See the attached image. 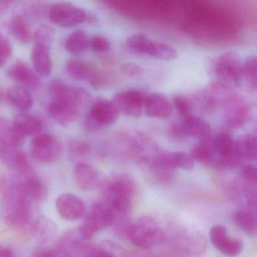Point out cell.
Returning <instances> with one entry per match:
<instances>
[{
  "label": "cell",
  "instance_id": "15",
  "mask_svg": "<svg viewBox=\"0 0 257 257\" xmlns=\"http://www.w3.org/2000/svg\"><path fill=\"white\" fill-rule=\"evenodd\" d=\"M21 187L31 201H44L49 196V189L44 182L34 172L16 175Z\"/></svg>",
  "mask_w": 257,
  "mask_h": 257
},
{
  "label": "cell",
  "instance_id": "4",
  "mask_svg": "<svg viewBox=\"0 0 257 257\" xmlns=\"http://www.w3.org/2000/svg\"><path fill=\"white\" fill-rule=\"evenodd\" d=\"M131 241L144 249L160 246L165 240V233L159 222L151 216H142L127 228Z\"/></svg>",
  "mask_w": 257,
  "mask_h": 257
},
{
  "label": "cell",
  "instance_id": "30",
  "mask_svg": "<svg viewBox=\"0 0 257 257\" xmlns=\"http://www.w3.org/2000/svg\"><path fill=\"white\" fill-rule=\"evenodd\" d=\"M10 30L13 37L24 44H28L34 38L29 25L22 16H16L12 18Z\"/></svg>",
  "mask_w": 257,
  "mask_h": 257
},
{
  "label": "cell",
  "instance_id": "11",
  "mask_svg": "<svg viewBox=\"0 0 257 257\" xmlns=\"http://www.w3.org/2000/svg\"><path fill=\"white\" fill-rule=\"evenodd\" d=\"M73 177L79 189L91 192L103 187L107 180L97 168L85 162H79L73 168Z\"/></svg>",
  "mask_w": 257,
  "mask_h": 257
},
{
  "label": "cell",
  "instance_id": "39",
  "mask_svg": "<svg viewBox=\"0 0 257 257\" xmlns=\"http://www.w3.org/2000/svg\"><path fill=\"white\" fill-rule=\"evenodd\" d=\"M240 175L243 181L255 186L257 181V172L255 165L252 164L243 165L240 169Z\"/></svg>",
  "mask_w": 257,
  "mask_h": 257
},
{
  "label": "cell",
  "instance_id": "37",
  "mask_svg": "<svg viewBox=\"0 0 257 257\" xmlns=\"http://www.w3.org/2000/svg\"><path fill=\"white\" fill-rule=\"evenodd\" d=\"M52 37H53V34L52 30L46 26L41 27L34 36L36 45L46 46L48 48H49V43L52 42Z\"/></svg>",
  "mask_w": 257,
  "mask_h": 257
},
{
  "label": "cell",
  "instance_id": "26",
  "mask_svg": "<svg viewBox=\"0 0 257 257\" xmlns=\"http://www.w3.org/2000/svg\"><path fill=\"white\" fill-rule=\"evenodd\" d=\"M13 122L21 133L26 138L28 136H37L43 130V121L39 117L28 113L18 114Z\"/></svg>",
  "mask_w": 257,
  "mask_h": 257
},
{
  "label": "cell",
  "instance_id": "10",
  "mask_svg": "<svg viewBox=\"0 0 257 257\" xmlns=\"http://www.w3.org/2000/svg\"><path fill=\"white\" fill-rule=\"evenodd\" d=\"M147 96L139 90H127L114 96L112 102L118 112L132 118H139L143 113Z\"/></svg>",
  "mask_w": 257,
  "mask_h": 257
},
{
  "label": "cell",
  "instance_id": "27",
  "mask_svg": "<svg viewBox=\"0 0 257 257\" xmlns=\"http://www.w3.org/2000/svg\"><path fill=\"white\" fill-rule=\"evenodd\" d=\"M234 150L243 160L253 162L256 159L255 137L246 134L234 141Z\"/></svg>",
  "mask_w": 257,
  "mask_h": 257
},
{
  "label": "cell",
  "instance_id": "1",
  "mask_svg": "<svg viewBox=\"0 0 257 257\" xmlns=\"http://www.w3.org/2000/svg\"><path fill=\"white\" fill-rule=\"evenodd\" d=\"M49 90L52 100L48 104V114L63 127L73 124L81 109L91 100V94L87 90L58 79L51 82Z\"/></svg>",
  "mask_w": 257,
  "mask_h": 257
},
{
  "label": "cell",
  "instance_id": "12",
  "mask_svg": "<svg viewBox=\"0 0 257 257\" xmlns=\"http://www.w3.org/2000/svg\"><path fill=\"white\" fill-rule=\"evenodd\" d=\"M210 242L218 251L227 256L234 257L240 255L243 250V242L228 235L224 225H213L209 231Z\"/></svg>",
  "mask_w": 257,
  "mask_h": 257
},
{
  "label": "cell",
  "instance_id": "28",
  "mask_svg": "<svg viewBox=\"0 0 257 257\" xmlns=\"http://www.w3.org/2000/svg\"><path fill=\"white\" fill-rule=\"evenodd\" d=\"M192 157L194 160L198 161L207 166L214 168L216 163V156L212 144V140H203L199 144H197L192 151Z\"/></svg>",
  "mask_w": 257,
  "mask_h": 257
},
{
  "label": "cell",
  "instance_id": "17",
  "mask_svg": "<svg viewBox=\"0 0 257 257\" xmlns=\"http://www.w3.org/2000/svg\"><path fill=\"white\" fill-rule=\"evenodd\" d=\"M144 109L150 118L165 119L172 114L173 106L168 97L162 93H153L147 96Z\"/></svg>",
  "mask_w": 257,
  "mask_h": 257
},
{
  "label": "cell",
  "instance_id": "18",
  "mask_svg": "<svg viewBox=\"0 0 257 257\" xmlns=\"http://www.w3.org/2000/svg\"><path fill=\"white\" fill-rule=\"evenodd\" d=\"M7 75L25 88H37L41 84L40 76L22 61L15 62L7 70Z\"/></svg>",
  "mask_w": 257,
  "mask_h": 257
},
{
  "label": "cell",
  "instance_id": "38",
  "mask_svg": "<svg viewBox=\"0 0 257 257\" xmlns=\"http://www.w3.org/2000/svg\"><path fill=\"white\" fill-rule=\"evenodd\" d=\"M174 107L184 118L192 115V105L190 102L183 96H175L173 99Z\"/></svg>",
  "mask_w": 257,
  "mask_h": 257
},
{
  "label": "cell",
  "instance_id": "8",
  "mask_svg": "<svg viewBox=\"0 0 257 257\" xmlns=\"http://www.w3.org/2000/svg\"><path fill=\"white\" fill-rule=\"evenodd\" d=\"M31 152L34 159L41 163H52L61 159L64 147L59 139L50 134H40L33 140Z\"/></svg>",
  "mask_w": 257,
  "mask_h": 257
},
{
  "label": "cell",
  "instance_id": "35",
  "mask_svg": "<svg viewBox=\"0 0 257 257\" xmlns=\"http://www.w3.org/2000/svg\"><path fill=\"white\" fill-rule=\"evenodd\" d=\"M110 42L101 35H94L90 38V46L94 53L101 54L110 49Z\"/></svg>",
  "mask_w": 257,
  "mask_h": 257
},
{
  "label": "cell",
  "instance_id": "44",
  "mask_svg": "<svg viewBox=\"0 0 257 257\" xmlns=\"http://www.w3.org/2000/svg\"><path fill=\"white\" fill-rule=\"evenodd\" d=\"M13 2L11 1H0V17L4 16L8 12Z\"/></svg>",
  "mask_w": 257,
  "mask_h": 257
},
{
  "label": "cell",
  "instance_id": "9",
  "mask_svg": "<svg viewBox=\"0 0 257 257\" xmlns=\"http://www.w3.org/2000/svg\"><path fill=\"white\" fill-rule=\"evenodd\" d=\"M87 19L85 10L69 3H58L49 11V19L60 28H68L83 23Z\"/></svg>",
  "mask_w": 257,
  "mask_h": 257
},
{
  "label": "cell",
  "instance_id": "7",
  "mask_svg": "<svg viewBox=\"0 0 257 257\" xmlns=\"http://www.w3.org/2000/svg\"><path fill=\"white\" fill-rule=\"evenodd\" d=\"M119 112L112 100L98 99L92 103L85 117V124L89 130H100L112 125L118 119Z\"/></svg>",
  "mask_w": 257,
  "mask_h": 257
},
{
  "label": "cell",
  "instance_id": "2",
  "mask_svg": "<svg viewBox=\"0 0 257 257\" xmlns=\"http://www.w3.org/2000/svg\"><path fill=\"white\" fill-rule=\"evenodd\" d=\"M0 193L7 223L15 228L29 225L32 218V201L21 187L16 175L0 178Z\"/></svg>",
  "mask_w": 257,
  "mask_h": 257
},
{
  "label": "cell",
  "instance_id": "3",
  "mask_svg": "<svg viewBox=\"0 0 257 257\" xmlns=\"http://www.w3.org/2000/svg\"><path fill=\"white\" fill-rule=\"evenodd\" d=\"M105 201L115 213L125 214L133 205L136 186L132 177L118 174L104 185Z\"/></svg>",
  "mask_w": 257,
  "mask_h": 257
},
{
  "label": "cell",
  "instance_id": "29",
  "mask_svg": "<svg viewBox=\"0 0 257 257\" xmlns=\"http://www.w3.org/2000/svg\"><path fill=\"white\" fill-rule=\"evenodd\" d=\"M90 37L82 30L75 31L68 36L64 43V48L69 53L77 55L82 53L89 48Z\"/></svg>",
  "mask_w": 257,
  "mask_h": 257
},
{
  "label": "cell",
  "instance_id": "33",
  "mask_svg": "<svg viewBox=\"0 0 257 257\" xmlns=\"http://www.w3.org/2000/svg\"><path fill=\"white\" fill-rule=\"evenodd\" d=\"M243 81H246L251 88L256 87V59L254 56H249L243 61L242 66Z\"/></svg>",
  "mask_w": 257,
  "mask_h": 257
},
{
  "label": "cell",
  "instance_id": "14",
  "mask_svg": "<svg viewBox=\"0 0 257 257\" xmlns=\"http://www.w3.org/2000/svg\"><path fill=\"white\" fill-rule=\"evenodd\" d=\"M90 243L81 237L78 229L64 233L55 248L61 257H83Z\"/></svg>",
  "mask_w": 257,
  "mask_h": 257
},
{
  "label": "cell",
  "instance_id": "45",
  "mask_svg": "<svg viewBox=\"0 0 257 257\" xmlns=\"http://www.w3.org/2000/svg\"><path fill=\"white\" fill-rule=\"evenodd\" d=\"M7 99V92L4 91L1 87H0V104L4 103Z\"/></svg>",
  "mask_w": 257,
  "mask_h": 257
},
{
  "label": "cell",
  "instance_id": "5",
  "mask_svg": "<svg viewBox=\"0 0 257 257\" xmlns=\"http://www.w3.org/2000/svg\"><path fill=\"white\" fill-rule=\"evenodd\" d=\"M115 213L106 202L94 204L78 231L81 237L88 241L96 233L112 226L115 222Z\"/></svg>",
  "mask_w": 257,
  "mask_h": 257
},
{
  "label": "cell",
  "instance_id": "42",
  "mask_svg": "<svg viewBox=\"0 0 257 257\" xmlns=\"http://www.w3.org/2000/svg\"><path fill=\"white\" fill-rule=\"evenodd\" d=\"M88 147L85 143L81 141H76L72 145V150L77 154H85L88 152Z\"/></svg>",
  "mask_w": 257,
  "mask_h": 257
},
{
  "label": "cell",
  "instance_id": "25",
  "mask_svg": "<svg viewBox=\"0 0 257 257\" xmlns=\"http://www.w3.org/2000/svg\"><path fill=\"white\" fill-rule=\"evenodd\" d=\"M7 99L17 109L29 110L34 104V97L30 91L22 85H13L7 91Z\"/></svg>",
  "mask_w": 257,
  "mask_h": 257
},
{
  "label": "cell",
  "instance_id": "40",
  "mask_svg": "<svg viewBox=\"0 0 257 257\" xmlns=\"http://www.w3.org/2000/svg\"><path fill=\"white\" fill-rule=\"evenodd\" d=\"M31 257H61L58 251L52 248L38 247L34 249Z\"/></svg>",
  "mask_w": 257,
  "mask_h": 257
},
{
  "label": "cell",
  "instance_id": "32",
  "mask_svg": "<svg viewBox=\"0 0 257 257\" xmlns=\"http://www.w3.org/2000/svg\"><path fill=\"white\" fill-rule=\"evenodd\" d=\"M149 56L156 59L171 61L178 57V53L177 50L170 45L153 41Z\"/></svg>",
  "mask_w": 257,
  "mask_h": 257
},
{
  "label": "cell",
  "instance_id": "16",
  "mask_svg": "<svg viewBox=\"0 0 257 257\" xmlns=\"http://www.w3.org/2000/svg\"><path fill=\"white\" fill-rule=\"evenodd\" d=\"M0 159L7 168L14 171L16 175L33 171L29 159L20 148L0 149Z\"/></svg>",
  "mask_w": 257,
  "mask_h": 257
},
{
  "label": "cell",
  "instance_id": "31",
  "mask_svg": "<svg viewBox=\"0 0 257 257\" xmlns=\"http://www.w3.org/2000/svg\"><path fill=\"white\" fill-rule=\"evenodd\" d=\"M153 41L144 34H134L126 42L127 49L132 53L149 56Z\"/></svg>",
  "mask_w": 257,
  "mask_h": 257
},
{
  "label": "cell",
  "instance_id": "6",
  "mask_svg": "<svg viewBox=\"0 0 257 257\" xmlns=\"http://www.w3.org/2000/svg\"><path fill=\"white\" fill-rule=\"evenodd\" d=\"M243 61L237 54L226 52L218 58L215 64V74L219 85L225 88H238L243 82Z\"/></svg>",
  "mask_w": 257,
  "mask_h": 257
},
{
  "label": "cell",
  "instance_id": "34",
  "mask_svg": "<svg viewBox=\"0 0 257 257\" xmlns=\"http://www.w3.org/2000/svg\"><path fill=\"white\" fill-rule=\"evenodd\" d=\"M115 247L112 245H91L87 248L83 257H116Z\"/></svg>",
  "mask_w": 257,
  "mask_h": 257
},
{
  "label": "cell",
  "instance_id": "22",
  "mask_svg": "<svg viewBox=\"0 0 257 257\" xmlns=\"http://www.w3.org/2000/svg\"><path fill=\"white\" fill-rule=\"evenodd\" d=\"M31 231L33 237L37 242L46 243L56 237L58 227L56 222L51 218L40 216L31 224Z\"/></svg>",
  "mask_w": 257,
  "mask_h": 257
},
{
  "label": "cell",
  "instance_id": "43",
  "mask_svg": "<svg viewBox=\"0 0 257 257\" xmlns=\"http://www.w3.org/2000/svg\"><path fill=\"white\" fill-rule=\"evenodd\" d=\"M0 257H16V255L11 247L0 243Z\"/></svg>",
  "mask_w": 257,
  "mask_h": 257
},
{
  "label": "cell",
  "instance_id": "20",
  "mask_svg": "<svg viewBox=\"0 0 257 257\" xmlns=\"http://www.w3.org/2000/svg\"><path fill=\"white\" fill-rule=\"evenodd\" d=\"M25 138L13 121L0 117V149L20 148Z\"/></svg>",
  "mask_w": 257,
  "mask_h": 257
},
{
  "label": "cell",
  "instance_id": "36",
  "mask_svg": "<svg viewBox=\"0 0 257 257\" xmlns=\"http://www.w3.org/2000/svg\"><path fill=\"white\" fill-rule=\"evenodd\" d=\"M13 49L10 40L0 35V69L8 63L13 55Z\"/></svg>",
  "mask_w": 257,
  "mask_h": 257
},
{
  "label": "cell",
  "instance_id": "23",
  "mask_svg": "<svg viewBox=\"0 0 257 257\" xmlns=\"http://www.w3.org/2000/svg\"><path fill=\"white\" fill-rule=\"evenodd\" d=\"M49 49L46 46L36 45L31 52L33 66L40 77H49L53 71V63Z\"/></svg>",
  "mask_w": 257,
  "mask_h": 257
},
{
  "label": "cell",
  "instance_id": "41",
  "mask_svg": "<svg viewBox=\"0 0 257 257\" xmlns=\"http://www.w3.org/2000/svg\"><path fill=\"white\" fill-rule=\"evenodd\" d=\"M124 72L130 76H138L142 73V69L136 64H127L123 67Z\"/></svg>",
  "mask_w": 257,
  "mask_h": 257
},
{
  "label": "cell",
  "instance_id": "24",
  "mask_svg": "<svg viewBox=\"0 0 257 257\" xmlns=\"http://www.w3.org/2000/svg\"><path fill=\"white\" fill-rule=\"evenodd\" d=\"M234 222L247 235L252 237L256 233V204L245 205L234 215Z\"/></svg>",
  "mask_w": 257,
  "mask_h": 257
},
{
  "label": "cell",
  "instance_id": "21",
  "mask_svg": "<svg viewBox=\"0 0 257 257\" xmlns=\"http://www.w3.org/2000/svg\"><path fill=\"white\" fill-rule=\"evenodd\" d=\"M185 138H195L201 141L208 139L211 135L210 124L201 117L190 115L180 123Z\"/></svg>",
  "mask_w": 257,
  "mask_h": 257
},
{
  "label": "cell",
  "instance_id": "19",
  "mask_svg": "<svg viewBox=\"0 0 257 257\" xmlns=\"http://www.w3.org/2000/svg\"><path fill=\"white\" fill-rule=\"evenodd\" d=\"M65 69L69 76L75 80L86 81L93 85L100 75L95 66L80 60H69L66 63Z\"/></svg>",
  "mask_w": 257,
  "mask_h": 257
},
{
  "label": "cell",
  "instance_id": "13",
  "mask_svg": "<svg viewBox=\"0 0 257 257\" xmlns=\"http://www.w3.org/2000/svg\"><path fill=\"white\" fill-rule=\"evenodd\" d=\"M55 207L60 216L70 222L82 219L86 213L83 200L73 193L60 195L55 201Z\"/></svg>",
  "mask_w": 257,
  "mask_h": 257
}]
</instances>
